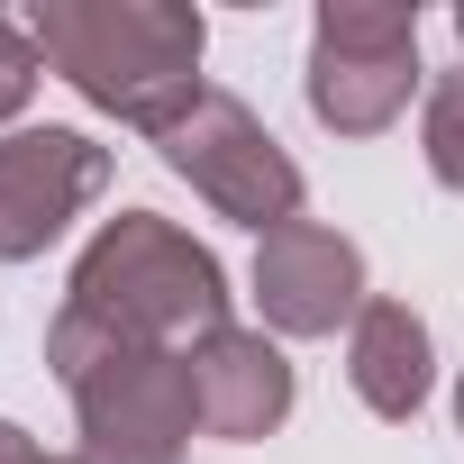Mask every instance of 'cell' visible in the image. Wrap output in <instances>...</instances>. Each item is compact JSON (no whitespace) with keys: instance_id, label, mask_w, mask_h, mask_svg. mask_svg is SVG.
I'll list each match as a JSON object with an SVG mask.
<instances>
[{"instance_id":"cell-3","label":"cell","mask_w":464,"mask_h":464,"mask_svg":"<svg viewBox=\"0 0 464 464\" xmlns=\"http://www.w3.org/2000/svg\"><path fill=\"white\" fill-rule=\"evenodd\" d=\"M46 373L73 392V428H82L92 464H182V446L200 437L191 355H173V346H128V337L55 310Z\"/></svg>"},{"instance_id":"cell-9","label":"cell","mask_w":464,"mask_h":464,"mask_svg":"<svg viewBox=\"0 0 464 464\" xmlns=\"http://www.w3.org/2000/svg\"><path fill=\"white\" fill-rule=\"evenodd\" d=\"M346 382L373 419H419V401L437 392V346L428 319L410 301H364V319L346 328Z\"/></svg>"},{"instance_id":"cell-5","label":"cell","mask_w":464,"mask_h":464,"mask_svg":"<svg viewBox=\"0 0 464 464\" xmlns=\"http://www.w3.org/2000/svg\"><path fill=\"white\" fill-rule=\"evenodd\" d=\"M155 155H164V173H182L218 218L256 227V237L292 227L301 200H310V182H301V164L283 155V137H274L237 92H218V82H209V92L155 137Z\"/></svg>"},{"instance_id":"cell-15","label":"cell","mask_w":464,"mask_h":464,"mask_svg":"<svg viewBox=\"0 0 464 464\" xmlns=\"http://www.w3.org/2000/svg\"><path fill=\"white\" fill-rule=\"evenodd\" d=\"M455 46H464V0H455Z\"/></svg>"},{"instance_id":"cell-1","label":"cell","mask_w":464,"mask_h":464,"mask_svg":"<svg viewBox=\"0 0 464 464\" xmlns=\"http://www.w3.org/2000/svg\"><path fill=\"white\" fill-rule=\"evenodd\" d=\"M28 46L55 82H73L101 119L164 137L209 82V19L191 0H37L28 10Z\"/></svg>"},{"instance_id":"cell-8","label":"cell","mask_w":464,"mask_h":464,"mask_svg":"<svg viewBox=\"0 0 464 464\" xmlns=\"http://www.w3.org/2000/svg\"><path fill=\"white\" fill-rule=\"evenodd\" d=\"M191 401H200V437H227V446H256L292 419L301 382H292V355L283 337L265 328H218L191 346Z\"/></svg>"},{"instance_id":"cell-12","label":"cell","mask_w":464,"mask_h":464,"mask_svg":"<svg viewBox=\"0 0 464 464\" xmlns=\"http://www.w3.org/2000/svg\"><path fill=\"white\" fill-rule=\"evenodd\" d=\"M37 455H46V446H37L19 419H0V464H37Z\"/></svg>"},{"instance_id":"cell-14","label":"cell","mask_w":464,"mask_h":464,"mask_svg":"<svg viewBox=\"0 0 464 464\" xmlns=\"http://www.w3.org/2000/svg\"><path fill=\"white\" fill-rule=\"evenodd\" d=\"M37 464H92V455H37Z\"/></svg>"},{"instance_id":"cell-10","label":"cell","mask_w":464,"mask_h":464,"mask_svg":"<svg viewBox=\"0 0 464 464\" xmlns=\"http://www.w3.org/2000/svg\"><path fill=\"white\" fill-rule=\"evenodd\" d=\"M419 155L446 191H464V64H446L419 101Z\"/></svg>"},{"instance_id":"cell-4","label":"cell","mask_w":464,"mask_h":464,"mask_svg":"<svg viewBox=\"0 0 464 464\" xmlns=\"http://www.w3.org/2000/svg\"><path fill=\"white\" fill-rule=\"evenodd\" d=\"M301 92L328 137H382L419 92V10H401V0H328L310 19Z\"/></svg>"},{"instance_id":"cell-7","label":"cell","mask_w":464,"mask_h":464,"mask_svg":"<svg viewBox=\"0 0 464 464\" xmlns=\"http://www.w3.org/2000/svg\"><path fill=\"white\" fill-rule=\"evenodd\" d=\"M364 246L346 227L292 218L274 237H256V310L274 337H337L364 319Z\"/></svg>"},{"instance_id":"cell-6","label":"cell","mask_w":464,"mask_h":464,"mask_svg":"<svg viewBox=\"0 0 464 464\" xmlns=\"http://www.w3.org/2000/svg\"><path fill=\"white\" fill-rule=\"evenodd\" d=\"M110 191V146L82 128H10L0 137V265L46 256Z\"/></svg>"},{"instance_id":"cell-11","label":"cell","mask_w":464,"mask_h":464,"mask_svg":"<svg viewBox=\"0 0 464 464\" xmlns=\"http://www.w3.org/2000/svg\"><path fill=\"white\" fill-rule=\"evenodd\" d=\"M37 46H28V19H10V10H0V128H10L28 101H37Z\"/></svg>"},{"instance_id":"cell-13","label":"cell","mask_w":464,"mask_h":464,"mask_svg":"<svg viewBox=\"0 0 464 464\" xmlns=\"http://www.w3.org/2000/svg\"><path fill=\"white\" fill-rule=\"evenodd\" d=\"M455 437H464V373H455Z\"/></svg>"},{"instance_id":"cell-2","label":"cell","mask_w":464,"mask_h":464,"mask_svg":"<svg viewBox=\"0 0 464 464\" xmlns=\"http://www.w3.org/2000/svg\"><path fill=\"white\" fill-rule=\"evenodd\" d=\"M227 301L237 292H227L218 256L191 237V227L155 218V209L101 218V237L73 256V283H64L73 319H92V328L128 337V346H173V355H191L218 328H237Z\"/></svg>"}]
</instances>
